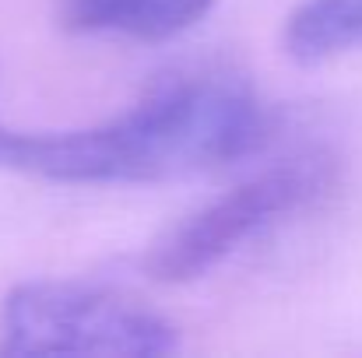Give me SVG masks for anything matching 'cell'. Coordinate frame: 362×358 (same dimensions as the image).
I'll return each instance as SVG.
<instances>
[{
  "label": "cell",
  "instance_id": "2",
  "mask_svg": "<svg viewBox=\"0 0 362 358\" xmlns=\"http://www.w3.org/2000/svg\"><path fill=\"white\" fill-rule=\"evenodd\" d=\"M180 352V330L106 288L74 281L18 285L0 306V355H134Z\"/></svg>",
  "mask_w": 362,
  "mask_h": 358
},
{
  "label": "cell",
  "instance_id": "4",
  "mask_svg": "<svg viewBox=\"0 0 362 358\" xmlns=\"http://www.w3.org/2000/svg\"><path fill=\"white\" fill-rule=\"evenodd\" d=\"M215 0H60L67 32H120L130 39L162 42L194 28Z\"/></svg>",
  "mask_w": 362,
  "mask_h": 358
},
{
  "label": "cell",
  "instance_id": "5",
  "mask_svg": "<svg viewBox=\"0 0 362 358\" xmlns=\"http://www.w3.org/2000/svg\"><path fill=\"white\" fill-rule=\"evenodd\" d=\"M296 64H324L362 49V0H303L281 32Z\"/></svg>",
  "mask_w": 362,
  "mask_h": 358
},
{
  "label": "cell",
  "instance_id": "3",
  "mask_svg": "<svg viewBox=\"0 0 362 358\" xmlns=\"http://www.w3.org/2000/svg\"><path fill=\"white\" fill-rule=\"evenodd\" d=\"M338 183V162L327 151H306L253 176L173 225L148 249V274L162 285H187L215 270L243 242L288 215L324 201Z\"/></svg>",
  "mask_w": 362,
  "mask_h": 358
},
{
  "label": "cell",
  "instance_id": "1",
  "mask_svg": "<svg viewBox=\"0 0 362 358\" xmlns=\"http://www.w3.org/2000/svg\"><path fill=\"white\" fill-rule=\"evenodd\" d=\"M267 109L233 78H180L85 130L0 126V169L53 183H162L226 169L267 137Z\"/></svg>",
  "mask_w": 362,
  "mask_h": 358
}]
</instances>
